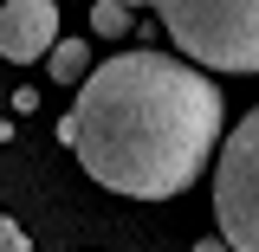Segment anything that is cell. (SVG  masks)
Returning <instances> with one entry per match:
<instances>
[{"mask_svg": "<svg viewBox=\"0 0 259 252\" xmlns=\"http://www.w3.org/2000/svg\"><path fill=\"white\" fill-rule=\"evenodd\" d=\"M59 39V0H0V59L32 65Z\"/></svg>", "mask_w": 259, "mask_h": 252, "instance_id": "cell-4", "label": "cell"}, {"mask_svg": "<svg viewBox=\"0 0 259 252\" xmlns=\"http://www.w3.org/2000/svg\"><path fill=\"white\" fill-rule=\"evenodd\" d=\"M130 7H136V0H130Z\"/></svg>", "mask_w": 259, "mask_h": 252, "instance_id": "cell-8", "label": "cell"}, {"mask_svg": "<svg viewBox=\"0 0 259 252\" xmlns=\"http://www.w3.org/2000/svg\"><path fill=\"white\" fill-rule=\"evenodd\" d=\"M91 32L97 39H123L130 32V0H91Z\"/></svg>", "mask_w": 259, "mask_h": 252, "instance_id": "cell-6", "label": "cell"}, {"mask_svg": "<svg viewBox=\"0 0 259 252\" xmlns=\"http://www.w3.org/2000/svg\"><path fill=\"white\" fill-rule=\"evenodd\" d=\"M46 65H52V78H59V84H78V78L91 71V39H52Z\"/></svg>", "mask_w": 259, "mask_h": 252, "instance_id": "cell-5", "label": "cell"}, {"mask_svg": "<svg viewBox=\"0 0 259 252\" xmlns=\"http://www.w3.org/2000/svg\"><path fill=\"white\" fill-rule=\"evenodd\" d=\"M182 59L233 78H259V0H149Z\"/></svg>", "mask_w": 259, "mask_h": 252, "instance_id": "cell-2", "label": "cell"}, {"mask_svg": "<svg viewBox=\"0 0 259 252\" xmlns=\"http://www.w3.org/2000/svg\"><path fill=\"white\" fill-rule=\"evenodd\" d=\"M0 252H26V226H13L0 214Z\"/></svg>", "mask_w": 259, "mask_h": 252, "instance_id": "cell-7", "label": "cell"}, {"mask_svg": "<svg viewBox=\"0 0 259 252\" xmlns=\"http://www.w3.org/2000/svg\"><path fill=\"white\" fill-rule=\"evenodd\" d=\"M214 214H221L227 246L259 252V104L214 149Z\"/></svg>", "mask_w": 259, "mask_h": 252, "instance_id": "cell-3", "label": "cell"}, {"mask_svg": "<svg viewBox=\"0 0 259 252\" xmlns=\"http://www.w3.org/2000/svg\"><path fill=\"white\" fill-rule=\"evenodd\" d=\"M221 84L175 52H110L78 78V104L59 142L97 188L130 200L188 194L221 149Z\"/></svg>", "mask_w": 259, "mask_h": 252, "instance_id": "cell-1", "label": "cell"}]
</instances>
